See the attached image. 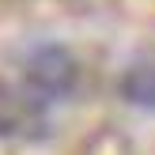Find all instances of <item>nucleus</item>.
Returning a JSON list of instances; mask_svg holds the SVG:
<instances>
[{"label": "nucleus", "mask_w": 155, "mask_h": 155, "mask_svg": "<svg viewBox=\"0 0 155 155\" xmlns=\"http://www.w3.org/2000/svg\"><path fill=\"white\" fill-rule=\"evenodd\" d=\"M27 83L38 91L42 98H64L80 80V64L72 61V53L61 45H38L23 64Z\"/></svg>", "instance_id": "1"}, {"label": "nucleus", "mask_w": 155, "mask_h": 155, "mask_svg": "<svg viewBox=\"0 0 155 155\" xmlns=\"http://www.w3.org/2000/svg\"><path fill=\"white\" fill-rule=\"evenodd\" d=\"M121 95H125L129 102L144 106V110H155V57L136 61V64L125 72V80H121Z\"/></svg>", "instance_id": "2"}]
</instances>
